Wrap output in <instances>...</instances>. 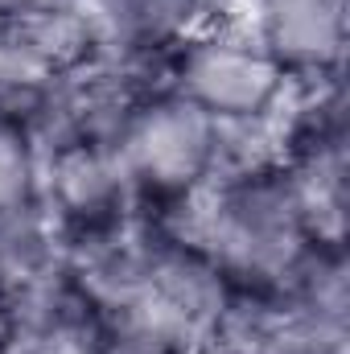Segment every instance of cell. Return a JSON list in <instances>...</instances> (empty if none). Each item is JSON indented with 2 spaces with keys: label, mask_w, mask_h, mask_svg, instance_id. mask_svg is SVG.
Wrapping results in <instances>:
<instances>
[{
  "label": "cell",
  "mask_w": 350,
  "mask_h": 354,
  "mask_svg": "<svg viewBox=\"0 0 350 354\" xmlns=\"http://www.w3.org/2000/svg\"><path fill=\"white\" fill-rule=\"evenodd\" d=\"M42 189V140L33 120L0 111V210L37 202Z\"/></svg>",
  "instance_id": "9"
},
{
  "label": "cell",
  "mask_w": 350,
  "mask_h": 354,
  "mask_svg": "<svg viewBox=\"0 0 350 354\" xmlns=\"http://www.w3.org/2000/svg\"><path fill=\"white\" fill-rule=\"evenodd\" d=\"M66 276V243L42 202L0 210V326L8 330Z\"/></svg>",
  "instance_id": "7"
},
{
  "label": "cell",
  "mask_w": 350,
  "mask_h": 354,
  "mask_svg": "<svg viewBox=\"0 0 350 354\" xmlns=\"http://www.w3.org/2000/svg\"><path fill=\"white\" fill-rule=\"evenodd\" d=\"M161 227L206 252L235 292H280L317 252L276 157L219 169Z\"/></svg>",
  "instance_id": "1"
},
{
  "label": "cell",
  "mask_w": 350,
  "mask_h": 354,
  "mask_svg": "<svg viewBox=\"0 0 350 354\" xmlns=\"http://www.w3.org/2000/svg\"><path fill=\"white\" fill-rule=\"evenodd\" d=\"M0 354H25V351H21V346H12V342L4 338V342H0Z\"/></svg>",
  "instance_id": "12"
},
{
  "label": "cell",
  "mask_w": 350,
  "mask_h": 354,
  "mask_svg": "<svg viewBox=\"0 0 350 354\" xmlns=\"http://www.w3.org/2000/svg\"><path fill=\"white\" fill-rule=\"evenodd\" d=\"M33 4H42V0H0V17H12V12H25V8H33Z\"/></svg>",
  "instance_id": "11"
},
{
  "label": "cell",
  "mask_w": 350,
  "mask_h": 354,
  "mask_svg": "<svg viewBox=\"0 0 350 354\" xmlns=\"http://www.w3.org/2000/svg\"><path fill=\"white\" fill-rule=\"evenodd\" d=\"M99 354H174V351H165V346H157V342H149V338H136V334H120V330H111V338L103 342V351Z\"/></svg>",
  "instance_id": "10"
},
{
  "label": "cell",
  "mask_w": 350,
  "mask_h": 354,
  "mask_svg": "<svg viewBox=\"0 0 350 354\" xmlns=\"http://www.w3.org/2000/svg\"><path fill=\"white\" fill-rule=\"evenodd\" d=\"M103 50L107 41L83 0H42L0 17V111L33 120L50 91Z\"/></svg>",
  "instance_id": "5"
},
{
  "label": "cell",
  "mask_w": 350,
  "mask_h": 354,
  "mask_svg": "<svg viewBox=\"0 0 350 354\" xmlns=\"http://www.w3.org/2000/svg\"><path fill=\"white\" fill-rule=\"evenodd\" d=\"M107 46L132 62L169 58L181 41L214 25L219 0H83Z\"/></svg>",
  "instance_id": "8"
},
{
  "label": "cell",
  "mask_w": 350,
  "mask_h": 354,
  "mask_svg": "<svg viewBox=\"0 0 350 354\" xmlns=\"http://www.w3.org/2000/svg\"><path fill=\"white\" fill-rule=\"evenodd\" d=\"M161 83L190 99L198 111H206L227 140L268 132L293 91V79L248 29L223 25H206L202 33L181 41L165 58Z\"/></svg>",
  "instance_id": "3"
},
{
  "label": "cell",
  "mask_w": 350,
  "mask_h": 354,
  "mask_svg": "<svg viewBox=\"0 0 350 354\" xmlns=\"http://www.w3.org/2000/svg\"><path fill=\"white\" fill-rule=\"evenodd\" d=\"M42 210L66 243V256L128 235L136 194L111 140L62 136L42 140Z\"/></svg>",
  "instance_id": "4"
},
{
  "label": "cell",
  "mask_w": 350,
  "mask_h": 354,
  "mask_svg": "<svg viewBox=\"0 0 350 354\" xmlns=\"http://www.w3.org/2000/svg\"><path fill=\"white\" fill-rule=\"evenodd\" d=\"M111 145L136 206H157L165 218L227 165L223 128L165 83L145 87L132 99Z\"/></svg>",
  "instance_id": "2"
},
{
  "label": "cell",
  "mask_w": 350,
  "mask_h": 354,
  "mask_svg": "<svg viewBox=\"0 0 350 354\" xmlns=\"http://www.w3.org/2000/svg\"><path fill=\"white\" fill-rule=\"evenodd\" d=\"M347 25V0H252L248 33L293 83L330 87L342 79Z\"/></svg>",
  "instance_id": "6"
}]
</instances>
